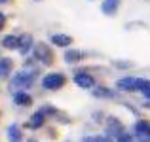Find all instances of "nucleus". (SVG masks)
<instances>
[{"label": "nucleus", "mask_w": 150, "mask_h": 142, "mask_svg": "<svg viewBox=\"0 0 150 142\" xmlns=\"http://www.w3.org/2000/svg\"><path fill=\"white\" fill-rule=\"evenodd\" d=\"M78 80H82V82H80L82 85H91V80H89V78H84V76H80Z\"/></svg>", "instance_id": "f03ea898"}, {"label": "nucleus", "mask_w": 150, "mask_h": 142, "mask_svg": "<svg viewBox=\"0 0 150 142\" xmlns=\"http://www.w3.org/2000/svg\"><path fill=\"white\" fill-rule=\"evenodd\" d=\"M46 85L48 87H59V85H63V76H50L46 80Z\"/></svg>", "instance_id": "f257e3e1"}]
</instances>
